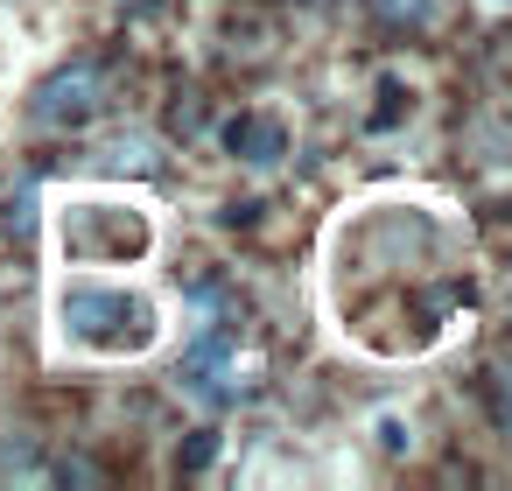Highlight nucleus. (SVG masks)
Wrapping results in <instances>:
<instances>
[{"label":"nucleus","mask_w":512,"mask_h":491,"mask_svg":"<svg viewBox=\"0 0 512 491\" xmlns=\"http://www.w3.org/2000/svg\"><path fill=\"white\" fill-rule=\"evenodd\" d=\"M57 330L78 351L120 358V351H148L162 330V309L141 288H113V281H71L57 295Z\"/></svg>","instance_id":"1"},{"label":"nucleus","mask_w":512,"mask_h":491,"mask_svg":"<svg viewBox=\"0 0 512 491\" xmlns=\"http://www.w3.org/2000/svg\"><path fill=\"white\" fill-rule=\"evenodd\" d=\"M155 246L148 211H120V204H71L64 211V253L71 260H141Z\"/></svg>","instance_id":"2"},{"label":"nucleus","mask_w":512,"mask_h":491,"mask_svg":"<svg viewBox=\"0 0 512 491\" xmlns=\"http://www.w3.org/2000/svg\"><path fill=\"white\" fill-rule=\"evenodd\" d=\"M106 106V71L92 64V57H78V64H64V71H50L43 78V92H36V127H78V120H92Z\"/></svg>","instance_id":"3"},{"label":"nucleus","mask_w":512,"mask_h":491,"mask_svg":"<svg viewBox=\"0 0 512 491\" xmlns=\"http://www.w3.org/2000/svg\"><path fill=\"white\" fill-rule=\"evenodd\" d=\"M176 379H183V393H197V400H225L232 386V330H197L190 344H183V358H176Z\"/></svg>","instance_id":"4"},{"label":"nucleus","mask_w":512,"mask_h":491,"mask_svg":"<svg viewBox=\"0 0 512 491\" xmlns=\"http://www.w3.org/2000/svg\"><path fill=\"white\" fill-rule=\"evenodd\" d=\"M232 155H246L253 169H267V162H281V148H288V134L274 127V120H232Z\"/></svg>","instance_id":"5"},{"label":"nucleus","mask_w":512,"mask_h":491,"mask_svg":"<svg viewBox=\"0 0 512 491\" xmlns=\"http://www.w3.org/2000/svg\"><path fill=\"white\" fill-rule=\"evenodd\" d=\"M113 176H155L162 169V155H155V141L148 134H120V141H106V155H99Z\"/></svg>","instance_id":"6"},{"label":"nucleus","mask_w":512,"mask_h":491,"mask_svg":"<svg viewBox=\"0 0 512 491\" xmlns=\"http://www.w3.org/2000/svg\"><path fill=\"white\" fill-rule=\"evenodd\" d=\"M379 8H386L393 22H421V15H428V0H379Z\"/></svg>","instance_id":"7"}]
</instances>
